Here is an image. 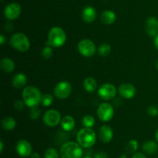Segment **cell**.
Wrapping results in <instances>:
<instances>
[{
  "mask_svg": "<svg viewBox=\"0 0 158 158\" xmlns=\"http://www.w3.org/2000/svg\"><path fill=\"white\" fill-rule=\"evenodd\" d=\"M97 16V11L93 6H86L82 11V19L85 23H93L95 21Z\"/></svg>",
  "mask_w": 158,
  "mask_h": 158,
  "instance_id": "obj_16",
  "label": "cell"
},
{
  "mask_svg": "<svg viewBox=\"0 0 158 158\" xmlns=\"http://www.w3.org/2000/svg\"><path fill=\"white\" fill-rule=\"evenodd\" d=\"M118 92L121 97L126 99H131L135 96L137 90L132 84L123 83L119 86Z\"/></svg>",
  "mask_w": 158,
  "mask_h": 158,
  "instance_id": "obj_13",
  "label": "cell"
},
{
  "mask_svg": "<svg viewBox=\"0 0 158 158\" xmlns=\"http://www.w3.org/2000/svg\"><path fill=\"white\" fill-rule=\"evenodd\" d=\"M154 46L158 50V34L156 36L155 38H154Z\"/></svg>",
  "mask_w": 158,
  "mask_h": 158,
  "instance_id": "obj_37",
  "label": "cell"
},
{
  "mask_svg": "<svg viewBox=\"0 0 158 158\" xmlns=\"http://www.w3.org/2000/svg\"><path fill=\"white\" fill-rule=\"evenodd\" d=\"M97 140V135L94 130L91 128L81 129L77 135V141L83 148H89L95 144Z\"/></svg>",
  "mask_w": 158,
  "mask_h": 158,
  "instance_id": "obj_4",
  "label": "cell"
},
{
  "mask_svg": "<svg viewBox=\"0 0 158 158\" xmlns=\"http://www.w3.org/2000/svg\"><path fill=\"white\" fill-rule=\"evenodd\" d=\"M61 119L62 118L60 112L56 109L47 110L44 113L43 117V122L47 126L49 127L56 126L57 125H59L60 123Z\"/></svg>",
  "mask_w": 158,
  "mask_h": 158,
  "instance_id": "obj_10",
  "label": "cell"
},
{
  "mask_svg": "<svg viewBox=\"0 0 158 158\" xmlns=\"http://www.w3.org/2000/svg\"><path fill=\"white\" fill-rule=\"evenodd\" d=\"M62 129L66 132H70L74 129L76 125L75 119L71 116H65L62 118L60 122Z\"/></svg>",
  "mask_w": 158,
  "mask_h": 158,
  "instance_id": "obj_17",
  "label": "cell"
},
{
  "mask_svg": "<svg viewBox=\"0 0 158 158\" xmlns=\"http://www.w3.org/2000/svg\"><path fill=\"white\" fill-rule=\"evenodd\" d=\"M99 139L102 143H108L114 137V131L109 125H103L99 130Z\"/></svg>",
  "mask_w": 158,
  "mask_h": 158,
  "instance_id": "obj_14",
  "label": "cell"
},
{
  "mask_svg": "<svg viewBox=\"0 0 158 158\" xmlns=\"http://www.w3.org/2000/svg\"><path fill=\"white\" fill-rule=\"evenodd\" d=\"M148 113L152 117H154L158 115V108L155 105H151L148 108Z\"/></svg>",
  "mask_w": 158,
  "mask_h": 158,
  "instance_id": "obj_32",
  "label": "cell"
},
{
  "mask_svg": "<svg viewBox=\"0 0 158 158\" xmlns=\"http://www.w3.org/2000/svg\"><path fill=\"white\" fill-rule=\"evenodd\" d=\"M117 94V88L110 83L103 84L98 89V95L105 101L112 100L116 97Z\"/></svg>",
  "mask_w": 158,
  "mask_h": 158,
  "instance_id": "obj_9",
  "label": "cell"
},
{
  "mask_svg": "<svg viewBox=\"0 0 158 158\" xmlns=\"http://www.w3.org/2000/svg\"><path fill=\"white\" fill-rule=\"evenodd\" d=\"M66 42V34L63 28L54 26L49 31L46 45L54 48L63 46Z\"/></svg>",
  "mask_w": 158,
  "mask_h": 158,
  "instance_id": "obj_2",
  "label": "cell"
},
{
  "mask_svg": "<svg viewBox=\"0 0 158 158\" xmlns=\"http://www.w3.org/2000/svg\"><path fill=\"white\" fill-rule=\"evenodd\" d=\"M146 32L150 37H156L158 34V20L155 17H149L146 21Z\"/></svg>",
  "mask_w": 158,
  "mask_h": 158,
  "instance_id": "obj_15",
  "label": "cell"
},
{
  "mask_svg": "<svg viewBox=\"0 0 158 158\" xmlns=\"http://www.w3.org/2000/svg\"><path fill=\"white\" fill-rule=\"evenodd\" d=\"M22 12V8L17 2H11L4 9V15L8 20H15L19 17Z\"/></svg>",
  "mask_w": 158,
  "mask_h": 158,
  "instance_id": "obj_11",
  "label": "cell"
},
{
  "mask_svg": "<svg viewBox=\"0 0 158 158\" xmlns=\"http://www.w3.org/2000/svg\"><path fill=\"white\" fill-rule=\"evenodd\" d=\"M100 20L103 24L112 25L117 20V15L112 10H106L100 15Z\"/></svg>",
  "mask_w": 158,
  "mask_h": 158,
  "instance_id": "obj_18",
  "label": "cell"
},
{
  "mask_svg": "<svg viewBox=\"0 0 158 158\" xmlns=\"http://www.w3.org/2000/svg\"><path fill=\"white\" fill-rule=\"evenodd\" d=\"M53 100L54 96L52 94L47 93V94H43V97H42L41 104L44 107H49L52 105V102H53Z\"/></svg>",
  "mask_w": 158,
  "mask_h": 158,
  "instance_id": "obj_26",
  "label": "cell"
},
{
  "mask_svg": "<svg viewBox=\"0 0 158 158\" xmlns=\"http://www.w3.org/2000/svg\"><path fill=\"white\" fill-rule=\"evenodd\" d=\"M83 88L88 93H93L97 90V82L93 77H87L83 81Z\"/></svg>",
  "mask_w": 158,
  "mask_h": 158,
  "instance_id": "obj_21",
  "label": "cell"
},
{
  "mask_svg": "<svg viewBox=\"0 0 158 158\" xmlns=\"http://www.w3.org/2000/svg\"><path fill=\"white\" fill-rule=\"evenodd\" d=\"M42 93L40 89L34 86H26L22 93V98L25 104L29 108L38 107L41 104Z\"/></svg>",
  "mask_w": 158,
  "mask_h": 158,
  "instance_id": "obj_1",
  "label": "cell"
},
{
  "mask_svg": "<svg viewBox=\"0 0 158 158\" xmlns=\"http://www.w3.org/2000/svg\"><path fill=\"white\" fill-rule=\"evenodd\" d=\"M3 148H4V145H3V142L2 141H0V152H2L3 151Z\"/></svg>",
  "mask_w": 158,
  "mask_h": 158,
  "instance_id": "obj_38",
  "label": "cell"
},
{
  "mask_svg": "<svg viewBox=\"0 0 158 158\" xmlns=\"http://www.w3.org/2000/svg\"><path fill=\"white\" fill-rule=\"evenodd\" d=\"M60 153L55 148H48L44 154V158H60Z\"/></svg>",
  "mask_w": 158,
  "mask_h": 158,
  "instance_id": "obj_28",
  "label": "cell"
},
{
  "mask_svg": "<svg viewBox=\"0 0 158 158\" xmlns=\"http://www.w3.org/2000/svg\"><path fill=\"white\" fill-rule=\"evenodd\" d=\"M52 54H53V50H52V46L46 45V46L42 50L41 55L42 57H43V58L46 59V60L51 58Z\"/></svg>",
  "mask_w": 158,
  "mask_h": 158,
  "instance_id": "obj_29",
  "label": "cell"
},
{
  "mask_svg": "<svg viewBox=\"0 0 158 158\" xmlns=\"http://www.w3.org/2000/svg\"><path fill=\"white\" fill-rule=\"evenodd\" d=\"M9 43L12 48L19 52H26L30 47V41L23 33H15L11 37Z\"/></svg>",
  "mask_w": 158,
  "mask_h": 158,
  "instance_id": "obj_5",
  "label": "cell"
},
{
  "mask_svg": "<svg viewBox=\"0 0 158 158\" xmlns=\"http://www.w3.org/2000/svg\"><path fill=\"white\" fill-rule=\"evenodd\" d=\"M60 153L61 158H82L83 150L77 142L68 141L62 145Z\"/></svg>",
  "mask_w": 158,
  "mask_h": 158,
  "instance_id": "obj_3",
  "label": "cell"
},
{
  "mask_svg": "<svg viewBox=\"0 0 158 158\" xmlns=\"http://www.w3.org/2000/svg\"><path fill=\"white\" fill-rule=\"evenodd\" d=\"M25 105H26V104H25L24 101L20 100V99H18L14 102V108L17 111H22V110L24 109Z\"/></svg>",
  "mask_w": 158,
  "mask_h": 158,
  "instance_id": "obj_31",
  "label": "cell"
},
{
  "mask_svg": "<svg viewBox=\"0 0 158 158\" xmlns=\"http://www.w3.org/2000/svg\"><path fill=\"white\" fill-rule=\"evenodd\" d=\"M79 53L85 57H90L94 55L96 52V45L89 39H83L80 40L77 45Z\"/></svg>",
  "mask_w": 158,
  "mask_h": 158,
  "instance_id": "obj_6",
  "label": "cell"
},
{
  "mask_svg": "<svg viewBox=\"0 0 158 158\" xmlns=\"http://www.w3.org/2000/svg\"><path fill=\"white\" fill-rule=\"evenodd\" d=\"M82 158H94V157H92V156H83Z\"/></svg>",
  "mask_w": 158,
  "mask_h": 158,
  "instance_id": "obj_41",
  "label": "cell"
},
{
  "mask_svg": "<svg viewBox=\"0 0 158 158\" xmlns=\"http://www.w3.org/2000/svg\"><path fill=\"white\" fill-rule=\"evenodd\" d=\"M139 143L136 139H131L125 147V151L127 153H135L138 149Z\"/></svg>",
  "mask_w": 158,
  "mask_h": 158,
  "instance_id": "obj_24",
  "label": "cell"
},
{
  "mask_svg": "<svg viewBox=\"0 0 158 158\" xmlns=\"http://www.w3.org/2000/svg\"><path fill=\"white\" fill-rule=\"evenodd\" d=\"M156 68H157V69H158V60L156 62Z\"/></svg>",
  "mask_w": 158,
  "mask_h": 158,
  "instance_id": "obj_42",
  "label": "cell"
},
{
  "mask_svg": "<svg viewBox=\"0 0 158 158\" xmlns=\"http://www.w3.org/2000/svg\"><path fill=\"white\" fill-rule=\"evenodd\" d=\"M26 83H27V77L23 73H18L15 74L12 81V86L18 89L24 88Z\"/></svg>",
  "mask_w": 158,
  "mask_h": 158,
  "instance_id": "obj_20",
  "label": "cell"
},
{
  "mask_svg": "<svg viewBox=\"0 0 158 158\" xmlns=\"http://www.w3.org/2000/svg\"><path fill=\"white\" fill-rule=\"evenodd\" d=\"M155 139H156V141L158 143V128L156 130V133H155Z\"/></svg>",
  "mask_w": 158,
  "mask_h": 158,
  "instance_id": "obj_39",
  "label": "cell"
},
{
  "mask_svg": "<svg viewBox=\"0 0 158 158\" xmlns=\"http://www.w3.org/2000/svg\"><path fill=\"white\" fill-rule=\"evenodd\" d=\"M72 85L67 81L59 82L54 88V94L59 99H66L72 93Z\"/></svg>",
  "mask_w": 158,
  "mask_h": 158,
  "instance_id": "obj_8",
  "label": "cell"
},
{
  "mask_svg": "<svg viewBox=\"0 0 158 158\" xmlns=\"http://www.w3.org/2000/svg\"><path fill=\"white\" fill-rule=\"evenodd\" d=\"M94 158H108L107 155L106 153H103V152H100V153H97L95 155Z\"/></svg>",
  "mask_w": 158,
  "mask_h": 158,
  "instance_id": "obj_33",
  "label": "cell"
},
{
  "mask_svg": "<svg viewBox=\"0 0 158 158\" xmlns=\"http://www.w3.org/2000/svg\"><path fill=\"white\" fill-rule=\"evenodd\" d=\"M83 125L84 127L86 128H92L95 125V119L90 115H86L83 118Z\"/></svg>",
  "mask_w": 158,
  "mask_h": 158,
  "instance_id": "obj_27",
  "label": "cell"
},
{
  "mask_svg": "<svg viewBox=\"0 0 158 158\" xmlns=\"http://www.w3.org/2000/svg\"><path fill=\"white\" fill-rule=\"evenodd\" d=\"M131 158H147V156L143 153L138 152V153H134V155H133Z\"/></svg>",
  "mask_w": 158,
  "mask_h": 158,
  "instance_id": "obj_34",
  "label": "cell"
},
{
  "mask_svg": "<svg viewBox=\"0 0 158 158\" xmlns=\"http://www.w3.org/2000/svg\"><path fill=\"white\" fill-rule=\"evenodd\" d=\"M31 158H40V156L38 153L35 152V153H32V155H31Z\"/></svg>",
  "mask_w": 158,
  "mask_h": 158,
  "instance_id": "obj_36",
  "label": "cell"
},
{
  "mask_svg": "<svg viewBox=\"0 0 158 158\" xmlns=\"http://www.w3.org/2000/svg\"><path fill=\"white\" fill-rule=\"evenodd\" d=\"M0 68L4 72L7 73V74H10V73L13 72L14 70H15V64L11 58L4 57L0 61Z\"/></svg>",
  "mask_w": 158,
  "mask_h": 158,
  "instance_id": "obj_19",
  "label": "cell"
},
{
  "mask_svg": "<svg viewBox=\"0 0 158 158\" xmlns=\"http://www.w3.org/2000/svg\"><path fill=\"white\" fill-rule=\"evenodd\" d=\"M17 153L22 157H28L32 153V147L30 143L24 139H19L15 146Z\"/></svg>",
  "mask_w": 158,
  "mask_h": 158,
  "instance_id": "obj_12",
  "label": "cell"
},
{
  "mask_svg": "<svg viewBox=\"0 0 158 158\" xmlns=\"http://www.w3.org/2000/svg\"><path fill=\"white\" fill-rule=\"evenodd\" d=\"M120 158H127V156L126 154H122L121 156H120Z\"/></svg>",
  "mask_w": 158,
  "mask_h": 158,
  "instance_id": "obj_40",
  "label": "cell"
},
{
  "mask_svg": "<svg viewBox=\"0 0 158 158\" xmlns=\"http://www.w3.org/2000/svg\"><path fill=\"white\" fill-rule=\"evenodd\" d=\"M5 42H6V38H5V36L3 35V34H1V35H0V44L2 46V45H4Z\"/></svg>",
  "mask_w": 158,
  "mask_h": 158,
  "instance_id": "obj_35",
  "label": "cell"
},
{
  "mask_svg": "<svg viewBox=\"0 0 158 158\" xmlns=\"http://www.w3.org/2000/svg\"><path fill=\"white\" fill-rule=\"evenodd\" d=\"M143 152L148 154H154L158 150V144L154 140H147L142 145Z\"/></svg>",
  "mask_w": 158,
  "mask_h": 158,
  "instance_id": "obj_22",
  "label": "cell"
},
{
  "mask_svg": "<svg viewBox=\"0 0 158 158\" xmlns=\"http://www.w3.org/2000/svg\"><path fill=\"white\" fill-rule=\"evenodd\" d=\"M111 52V46L108 43H103L98 48V54L101 57H106Z\"/></svg>",
  "mask_w": 158,
  "mask_h": 158,
  "instance_id": "obj_25",
  "label": "cell"
},
{
  "mask_svg": "<svg viewBox=\"0 0 158 158\" xmlns=\"http://www.w3.org/2000/svg\"><path fill=\"white\" fill-rule=\"evenodd\" d=\"M2 126L6 131H11L13 130L16 126V122L15 119L12 116H6L2 119Z\"/></svg>",
  "mask_w": 158,
  "mask_h": 158,
  "instance_id": "obj_23",
  "label": "cell"
},
{
  "mask_svg": "<svg viewBox=\"0 0 158 158\" xmlns=\"http://www.w3.org/2000/svg\"><path fill=\"white\" fill-rule=\"evenodd\" d=\"M40 114H41V111L38 107H33V108H30V110L29 111V116L31 119H37L40 118Z\"/></svg>",
  "mask_w": 158,
  "mask_h": 158,
  "instance_id": "obj_30",
  "label": "cell"
},
{
  "mask_svg": "<svg viewBox=\"0 0 158 158\" xmlns=\"http://www.w3.org/2000/svg\"><path fill=\"white\" fill-rule=\"evenodd\" d=\"M97 114L102 122H109L114 116V107L109 102H103L99 105Z\"/></svg>",
  "mask_w": 158,
  "mask_h": 158,
  "instance_id": "obj_7",
  "label": "cell"
}]
</instances>
